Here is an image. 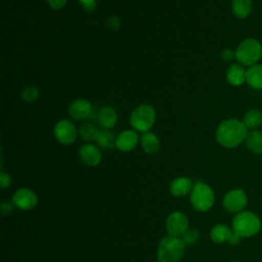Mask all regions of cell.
Returning <instances> with one entry per match:
<instances>
[{
    "label": "cell",
    "mask_w": 262,
    "mask_h": 262,
    "mask_svg": "<svg viewBox=\"0 0 262 262\" xmlns=\"http://www.w3.org/2000/svg\"><path fill=\"white\" fill-rule=\"evenodd\" d=\"M78 132H79L81 138H83L86 141L96 140L98 133H99L97 128L90 123H85V124L81 125Z\"/></svg>",
    "instance_id": "cb8c5ba5"
},
{
    "label": "cell",
    "mask_w": 262,
    "mask_h": 262,
    "mask_svg": "<svg viewBox=\"0 0 262 262\" xmlns=\"http://www.w3.org/2000/svg\"><path fill=\"white\" fill-rule=\"evenodd\" d=\"M92 111V106L90 104V102L86 99H76L74 100L68 110L69 116L76 120V121H81V120H85L87 119Z\"/></svg>",
    "instance_id": "8fae6325"
},
{
    "label": "cell",
    "mask_w": 262,
    "mask_h": 262,
    "mask_svg": "<svg viewBox=\"0 0 262 262\" xmlns=\"http://www.w3.org/2000/svg\"><path fill=\"white\" fill-rule=\"evenodd\" d=\"M156 121V111L148 104H140L133 110L130 116L131 126L140 132H147Z\"/></svg>",
    "instance_id": "8992f818"
},
{
    "label": "cell",
    "mask_w": 262,
    "mask_h": 262,
    "mask_svg": "<svg viewBox=\"0 0 262 262\" xmlns=\"http://www.w3.org/2000/svg\"><path fill=\"white\" fill-rule=\"evenodd\" d=\"M262 58V43L254 37L244 39L235 49V59L242 66L249 68Z\"/></svg>",
    "instance_id": "3957f363"
},
{
    "label": "cell",
    "mask_w": 262,
    "mask_h": 262,
    "mask_svg": "<svg viewBox=\"0 0 262 262\" xmlns=\"http://www.w3.org/2000/svg\"><path fill=\"white\" fill-rule=\"evenodd\" d=\"M245 144L252 154L262 155V131L260 129L249 131Z\"/></svg>",
    "instance_id": "d6986e66"
},
{
    "label": "cell",
    "mask_w": 262,
    "mask_h": 262,
    "mask_svg": "<svg viewBox=\"0 0 262 262\" xmlns=\"http://www.w3.org/2000/svg\"><path fill=\"white\" fill-rule=\"evenodd\" d=\"M67 1L68 0H47L50 7H52L53 9H56V10L64 7V5L67 4Z\"/></svg>",
    "instance_id": "1f68e13d"
},
{
    "label": "cell",
    "mask_w": 262,
    "mask_h": 262,
    "mask_svg": "<svg viewBox=\"0 0 262 262\" xmlns=\"http://www.w3.org/2000/svg\"><path fill=\"white\" fill-rule=\"evenodd\" d=\"M138 143V136L132 130H125L117 136L116 147L121 151H130Z\"/></svg>",
    "instance_id": "5bb4252c"
},
{
    "label": "cell",
    "mask_w": 262,
    "mask_h": 262,
    "mask_svg": "<svg viewBox=\"0 0 262 262\" xmlns=\"http://www.w3.org/2000/svg\"><path fill=\"white\" fill-rule=\"evenodd\" d=\"M79 157L85 165L91 166V167L98 165L101 161L100 150L98 149V147L90 143L84 144L80 147Z\"/></svg>",
    "instance_id": "4fadbf2b"
},
{
    "label": "cell",
    "mask_w": 262,
    "mask_h": 262,
    "mask_svg": "<svg viewBox=\"0 0 262 262\" xmlns=\"http://www.w3.org/2000/svg\"><path fill=\"white\" fill-rule=\"evenodd\" d=\"M215 201V193L211 186L199 181L196 182L190 191V202L192 207L200 212H206L210 210Z\"/></svg>",
    "instance_id": "5b68a950"
},
{
    "label": "cell",
    "mask_w": 262,
    "mask_h": 262,
    "mask_svg": "<svg viewBox=\"0 0 262 262\" xmlns=\"http://www.w3.org/2000/svg\"><path fill=\"white\" fill-rule=\"evenodd\" d=\"M262 223L257 214L251 211H242L232 218L231 228L241 237H252L261 229Z\"/></svg>",
    "instance_id": "7a4b0ae2"
},
{
    "label": "cell",
    "mask_w": 262,
    "mask_h": 262,
    "mask_svg": "<svg viewBox=\"0 0 262 262\" xmlns=\"http://www.w3.org/2000/svg\"><path fill=\"white\" fill-rule=\"evenodd\" d=\"M227 82L234 87L242 86L246 83L247 78V68L238 62L231 63L225 74Z\"/></svg>",
    "instance_id": "7c38bea8"
},
{
    "label": "cell",
    "mask_w": 262,
    "mask_h": 262,
    "mask_svg": "<svg viewBox=\"0 0 262 262\" xmlns=\"http://www.w3.org/2000/svg\"><path fill=\"white\" fill-rule=\"evenodd\" d=\"M116 140L117 136L113 131H111L110 129H103L99 131L96 142L100 147L110 149L116 146Z\"/></svg>",
    "instance_id": "603a6c76"
},
{
    "label": "cell",
    "mask_w": 262,
    "mask_h": 262,
    "mask_svg": "<svg viewBox=\"0 0 262 262\" xmlns=\"http://www.w3.org/2000/svg\"><path fill=\"white\" fill-rule=\"evenodd\" d=\"M106 27L111 30H114V31H117L119 30L120 26H121V23H120V19L118 16H115V15H112L110 16L107 19H106V23H105Z\"/></svg>",
    "instance_id": "4316f807"
},
{
    "label": "cell",
    "mask_w": 262,
    "mask_h": 262,
    "mask_svg": "<svg viewBox=\"0 0 262 262\" xmlns=\"http://www.w3.org/2000/svg\"><path fill=\"white\" fill-rule=\"evenodd\" d=\"M220 56L224 61H231L232 59L235 58V50L231 48H224L220 52Z\"/></svg>",
    "instance_id": "83f0119b"
},
{
    "label": "cell",
    "mask_w": 262,
    "mask_h": 262,
    "mask_svg": "<svg viewBox=\"0 0 262 262\" xmlns=\"http://www.w3.org/2000/svg\"><path fill=\"white\" fill-rule=\"evenodd\" d=\"M242 121L249 131L257 130L262 125V112L258 108H250L244 114Z\"/></svg>",
    "instance_id": "44dd1931"
},
{
    "label": "cell",
    "mask_w": 262,
    "mask_h": 262,
    "mask_svg": "<svg viewBox=\"0 0 262 262\" xmlns=\"http://www.w3.org/2000/svg\"><path fill=\"white\" fill-rule=\"evenodd\" d=\"M14 204L12 202H3L1 204V212L3 215H9L13 209H14Z\"/></svg>",
    "instance_id": "4dcf8cb0"
},
{
    "label": "cell",
    "mask_w": 262,
    "mask_h": 262,
    "mask_svg": "<svg viewBox=\"0 0 262 262\" xmlns=\"http://www.w3.org/2000/svg\"><path fill=\"white\" fill-rule=\"evenodd\" d=\"M233 233L234 231L232 230V228L227 226L226 224H216L211 229L210 237L213 242L217 244L229 243Z\"/></svg>",
    "instance_id": "9a60e30c"
},
{
    "label": "cell",
    "mask_w": 262,
    "mask_h": 262,
    "mask_svg": "<svg viewBox=\"0 0 262 262\" xmlns=\"http://www.w3.org/2000/svg\"><path fill=\"white\" fill-rule=\"evenodd\" d=\"M166 229L169 235L182 237V235L188 229L187 217L179 211L171 213L166 220Z\"/></svg>",
    "instance_id": "9c48e42d"
},
{
    "label": "cell",
    "mask_w": 262,
    "mask_h": 262,
    "mask_svg": "<svg viewBox=\"0 0 262 262\" xmlns=\"http://www.w3.org/2000/svg\"><path fill=\"white\" fill-rule=\"evenodd\" d=\"M12 203L20 210H31L36 207L38 196L32 189L20 187L13 193Z\"/></svg>",
    "instance_id": "30bf717a"
},
{
    "label": "cell",
    "mask_w": 262,
    "mask_h": 262,
    "mask_svg": "<svg viewBox=\"0 0 262 262\" xmlns=\"http://www.w3.org/2000/svg\"><path fill=\"white\" fill-rule=\"evenodd\" d=\"M249 130L243 121L236 118L223 120L216 129V140L225 148H234L245 143Z\"/></svg>",
    "instance_id": "6da1fadb"
},
{
    "label": "cell",
    "mask_w": 262,
    "mask_h": 262,
    "mask_svg": "<svg viewBox=\"0 0 262 262\" xmlns=\"http://www.w3.org/2000/svg\"><path fill=\"white\" fill-rule=\"evenodd\" d=\"M185 243L180 237L167 235L163 237L158 247L157 258L159 262H178L185 251Z\"/></svg>",
    "instance_id": "277c9868"
},
{
    "label": "cell",
    "mask_w": 262,
    "mask_h": 262,
    "mask_svg": "<svg viewBox=\"0 0 262 262\" xmlns=\"http://www.w3.org/2000/svg\"><path fill=\"white\" fill-rule=\"evenodd\" d=\"M199 237H200V233L196 229L188 228L181 238L185 243V245H193L194 243L198 242Z\"/></svg>",
    "instance_id": "484cf974"
},
{
    "label": "cell",
    "mask_w": 262,
    "mask_h": 262,
    "mask_svg": "<svg viewBox=\"0 0 262 262\" xmlns=\"http://www.w3.org/2000/svg\"><path fill=\"white\" fill-rule=\"evenodd\" d=\"M141 146L146 154L154 155L160 149V140L151 132H144L141 136Z\"/></svg>",
    "instance_id": "7402d4cb"
},
{
    "label": "cell",
    "mask_w": 262,
    "mask_h": 262,
    "mask_svg": "<svg viewBox=\"0 0 262 262\" xmlns=\"http://www.w3.org/2000/svg\"><path fill=\"white\" fill-rule=\"evenodd\" d=\"M232 14L239 19H245L251 15L253 11L252 0H232L231 2Z\"/></svg>",
    "instance_id": "ffe728a7"
},
{
    "label": "cell",
    "mask_w": 262,
    "mask_h": 262,
    "mask_svg": "<svg viewBox=\"0 0 262 262\" xmlns=\"http://www.w3.org/2000/svg\"><path fill=\"white\" fill-rule=\"evenodd\" d=\"M39 94H40L39 89L36 86L30 85L21 91V98L24 101L28 103H32L38 99Z\"/></svg>",
    "instance_id": "d4e9b609"
},
{
    "label": "cell",
    "mask_w": 262,
    "mask_h": 262,
    "mask_svg": "<svg viewBox=\"0 0 262 262\" xmlns=\"http://www.w3.org/2000/svg\"><path fill=\"white\" fill-rule=\"evenodd\" d=\"M10 185H11V177L5 172H1V174H0V187H1V189H5V188L9 187Z\"/></svg>",
    "instance_id": "f1b7e54d"
},
{
    "label": "cell",
    "mask_w": 262,
    "mask_h": 262,
    "mask_svg": "<svg viewBox=\"0 0 262 262\" xmlns=\"http://www.w3.org/2000/svg\"><path fill=\"white\" fill-rule=\"evenodd\" d=\"M191 180L187 177H177L170 183V192L175 196H184L192 189Z\"/></svg>",
    "instance_id": "ac0fdd59"
},
{
    "label": "cell",
    "mask_w": 262,
    "mask_h": 262,
    "mask_svg": "<svg viewBox=\"0 0 262 262\" xmlns=\"http://www.w3.org/2000/svg\"><path fill=\"white\" fill-rule=\"evenodd\" d=\"M248 196L242 188H234L225 193L223 198V208L229 212L237 214L247 207Z\"/></svg>",
    "instance_id": "52a82bcc"
},
{
    "label": "cell",
    "mask_w": 262,
    "mask_h": 262,
    "mask_svg": "<svg viewBox=\"0 0 262 262\" xmlns=\"http://www.w3.org/2000/svg\"><path fill=\"white\" fill-rule=\"evenodd\" d=\"M86 11H92L96 7V0H79Z\"/></svg>",
    "instance_id": "f546056e"
},
{
    "label": "cell",
    "mask_w": 262,
    "mask_h": 262,
    "mask_svg": "<svg viewBox=\"0 0 262 262\" xmlns=\"http://www.w3.org/2000/svg\"><path fill=\"white\" fill-rule=\"evenodd\" d=\"M246 83L255 90H262V63L247 68Z\"/></svg>",
    "instance_id": "2e32d148"
},
{
    "label": "cell",
    "mask_w": 262,
    "mask_h": 262,
    "mask_svg": "<svg viewBox=\"0 0 262 262\" xmlns=\"http://www.w3.org/2000/svg\"><path fill=\"white\" fill-rule=\"evenodd\" d=\"M77 132L76 126L68 119H62L57 122L53 130L55 139L63 145L72 144L77 138Z\"/></svg>",
    "instance_id": "ba28073f"
},
{
    "label": "cell",
    "mask_w": 262,
    "mask_h": 262,
    "mask_svg": "<svg viewBox=\"0 0 262 262\" xmlns=\"http://www.w3.org/2000/svg\"><path fill=\"white\" fill-rule=\"evenodd\" d=\"M231 262H238V261H231Z\"/></svg>",
    "instance_id": "d6a6232c"
},
{
    "label": "cell",
    "mask_w": 262,
    "mask_h": 262,
    "mask_svg": "<svg viewBox=\"0 0 262 262\" xmlns=\"http://www.w3.org/2000/svg\"><path fill=\"white\" fill-rule=\"evenodd\" d=\"M117 120V112L112 106H103L98 112L97 121L100 127H102L103 129H112L116 125Z\"/></svg>",
    "instance_id": "e0dca14e"
}]
</instances>
